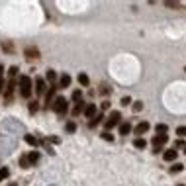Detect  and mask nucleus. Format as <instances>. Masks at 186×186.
I'll use <instances>...</instances> for the list:
<instances>
[{
    "mask_svg": "<svg viewBox=\"0 0 186 186\" xmlns=\"http://www.w3.org/2000/svg\"><path fill=\"white\" fill-rule=\"evenodd\" d=\"M32 90H33L32 77L22 74V77H20V94H22V98H29V96H32Z\"/></svg>",
    "mask_w": 186,
    "mask_h": 186,
    "instance_id": "f257e3e1",
    "label": "nucleus"
},
{
    "mask_svg": "<svg viewBox=\"0 0 186 186\" xmlns=\"http://www.w3.org/2000/svg\"><path fill=\"white\" fill-rule=\"evenodd\" d=\"M51 108H53L59 116H65L67 112H69V102H67L63 96H59V98L53 100V104H51Z\"/></svg>",
    "mask_w": 186,
    "mask_h": 186,
    "instance_id": "f03ea898",
    "label": "nucleus"
},
{
    "mask_svg": "<svg viewBox=\"0 0 186 186\" xmlns=\"http://www.w3.org/2000/svg\"><path fill=\"white\" fill-rule=\"evenodd\" d=\"M167 141H168V135H167V133H157V135L153 137V141H151V143H153V153L159 155V153L163 151V145H165Z\"/></svg>",
    "mask_w": 186,
    "mask_h": 186,
    "instance_id": "7ed1b4c3",
    "label": "nucleus"
},
{
    "mask_svg": "<svg viewBox=\"0 0 186 186\" xmlns=\"http://www.w3.org/2000/svg\"><path fill=\"white\" fill-rule=\"evenodd\" d=\"M120 122H122V114H120L118 110H114V112L108 116V120L104 122V128H106V131H110V129H114Z\"/></svg>",
    "mask_w": 186,
    "mask_h": 186,
    "instance_id": "20e7f679",
    "label": "nucleus"
},
{
    "mask_svg": "<svg viewBox=\"0 0 186 186\" xmlns=\"http://www.w3.org/2000/svg\"><path fill=\"white\" fill-rule=\"evenodd\" d=\"M16 86H18V80H16V78H12L10 83L6 84V88H4V100H6V102L12 100V94H14V90H16Z\"/></svg>",
    "mask_w": 186,
    "mask_h": 186,
    "instance_id": "39448f33",
    "label": "nucleus"
},
{
    "mask_svg": "<svg viewBox=\"0 0 186 186\" xmlns=\"http://www.w3.org/2000/svg\"><path fill=\"white\" fill-rule=\"evenodd\" d=\"M57 90H59V86H57V84H53V86L49 88V92L45 94V108H47V110H49V106H51V104H53V100H55V94H57Z\"/></svg>",
    "mask_w": 186,
    "mask_h": 186,
    "instance_id": "423d86ee",
    "label": "nucleus"
},
{
    "mask_svg": "<svg viewBox=\"0 0 186 186\" xmlns=\"http://www.w3.org/2000/svg\"><path fill=\"white\" fill-rule=\"evenodd\" d=\"M176 157H178L176 149H167V151L163 153V159H165L167 163H176Z\"/></svg>",
    "mask_w": 186,
    "mask_h": 186,
    "instance_id": "0eeeda50",
    "label": "nucleus"
},
{
    "mask_svg": "<svg viewBox=\"0 0 186 186\" xmlns=\"http://www.w3.org/2000/svg\"><path fill=\"white\" fill-rule=\"evenodd\" d=\"M149 128H151L149 122H141V123H137L135 128H133V133H135V135H143L145 131H149Z\"/></svg>",
    "mask_w": 186,
    "mask_h": 186,
    "instance_id": "6e6552de",
    "label": "nucleus"
},
{
    "mask_svg": "<svg viewBox=\"0 0 186 186\" xmlns=\"http://www.w3.org/2000/svg\"><path fill=\"white\" fill-rule=\"evenodd\" d=\"M24 55H26V59H39V49L37 47H26V51H24Z\"/></svg>",
    "mask_w": 186,
    "mask_h": 186,
    "instance_id": "1a4fd4ad",
    "label": "nucleus"
},
{
    "mask_svg": "<svg viewBox=\"0 0 186 186\" xmlns=\"http://www.w3.org/2000/svg\"><path fill=\"white\" fill-rule=\"evenodd\" d=\"M83 114H84L86 118H90V120H92V118H94L96 114H98V110H96V104H86Z\"/></svg>",
    "mask_w": 186,
    "mask_h": 186,
    "instance_id": "9d476101",
    "label": "nucleus"
},
{
    "mask_svg": "<svg viewBox=\"0 0 186 186\" xmlns=\"http://www.w3.org/2000/svg\"><path fill=\"white\" fill-rule=\"evenodd\" d=\"M45 80L43 78H35V94H43L45 92Z\"/></svg>",
    "mask_w": 186,
    "mask_h": 186,
    "instance_id": "9b49d317",
    "label": "nucleus"
},
{
    "mask_svg": "<svg viewBox=\"0 0 186 186\" xmlns=\"http://www.w3.org/2000/svg\"><path fill=\"white\" fill-rule=\"evenodd\" d=\"M131 131H133V128H131V123H129V122L120 123V135H128V133H131Z\"/></svg>",
    "mask_w": 186,
    "mask_h": 186,
    "instance_id": "f8f14e48",
    "label": "nucleus"
},
{
    "mask_svg": "<svg viewBox=\"0 0 186 186\" xmlns=\"http://www.w3.org/2000/svg\"><path fill=\"white\" fill-rule=\"evenodd\" d=\"M102 120H104V114H96L92 120L88 122V128H90V129H92V128H96L98 123H102Z\"/></svg>",
    "mask_w": 186,
    "mask_h": 186,
    "instance_id": "ddd939ff",
    "label": "nucleus"
},
{
    "mask_svg": "<svg viewBox=\"0 0 186 186\" xmlns=\"http://www.w3.org/2000/svg\"><path fill=\"white\" fill-rule=\"evenodd\" d=\"M78 84H83V86H88V84H90V78H88L86 73H78Z\"/></svg>",
    "mask_w": 186,
    "mask_h": 186,
    "instance_id": "4468645a",
    "label": "nucleus"
},
{
    "mask_svg": "<svg viewBox=\"0 0 186 186\" xmlns=\"http://www.w3.org/2000/svg\"><path fill=\"white\" fill-rule=\"evenodd\" d=\"M59 86H61V88H69V86H71V77H69V74H63V77H61Z\"/></svg>",
    "mask_w": 186,
    "mask_h": 186,
    "instance_id": "2eb2a0df",
    "label": "nucleus"
},
{
    "mask_svg": "<svg viewBox=\"0 0 186 186\" xmlns=\"http://www.w3.org/2000/svg\"><path fill=\"white\" fill-rule=\"evenodd\" d=\"M84 112V102L80 100V102H77V106L73 108V116H78V114H83Z\"/></svg>",
    "mask_w": 186,
    "mask_h": 186,
    "instance_id": "dca6fc26",
    "label": "nucleus"
},
{
    "mask_svg": "<svg viewBox=\"0 0 186 186\" xmlns=\"http://www.w3.org/2000/svg\"><path fill=\"white\" fill-rule=\"evenodd\" d=\"M133 147H135V149H145V147H147V141L141 139V137H137L135 141H133Z\"/></svg>",
    "mask_w": 186,
    "mask_h": 186,
    "instance_id": "f3484780",
    "label": "nucleus"
},
{
    "mask_svg": "<svg viewBox=\"0 0 186 186\" xmlns=\"http://www.w3.org/2000/svg\"><path fill=\"white\" fill-rule=\"evenodd\" d=\"M182 168H184L182 163H173V167H170V173H173V174H178Z\"/></svg>",
    "mask_w": 186,
    "mask_h": 186,
    "instance_id": "a211bd4d",
    "label": "nucleus"
},
{
    "mask_svg": "<svg viewBox=\"0 0 186 186\" xmlns=\"http://www.w3.org/2000/svg\"><path fill=\"white\" fill-rule=\"evenodd\" d=\"M28 159H29V165H33V163L39 161V153H37V151H32V153L28 155Z\"/></svg>",
    "mask_w": 186,
    "mask_h": 186,
    "instance_id": "6ab92c4d",
    "label": "nucleus"
},
{
    "mask_svg": "<svg viewBox=\"0 0 186 186\" xmlns=\"http://www.w3.org/2000/svg\"><path fill=\"white\" fill-rule=\"evenodd\" d=\"M26 143L28 145H39V139H37V137H33V135H26Z\"/></svg>",
    "mask_w": 186,
    "mask_h": 186,
    "instance_id": "aec40b11",
    "label": "nucleus"
},
{
    "mask_svg": "<svg viewBox=\"0 0 186 186\" xmlns=\"http://www.w3.org/2000/svg\"><path fill=\"white\" fill-rule=\"evenodd\" d=\"M65 129L69 131V133H74V131H77V123H74V122H67L65 123Z\"/></svg>",
    "mask_w": 186,
    "mask_h": 186,
    "instance_id": "412c9836",
    "label": "nucleus"
},
{
    "mask_svg": "<svg viewBox=\"0 0 186 186\" xmlns=\"http://www.w3.org/2000/svg\"><path fill=\"white\" fill-rule=\"evenodd\" d=\"M20 165L24 167V168H29V167H32V165H29V159H28V155H22V157H20Z\"/></svg>",
    "mask_w": 186,
    "mask_h": 186,
    "instance_id": "4be33fe9",
    "label": "nucleus"
},
{
    "mask_svg": "<svg viewBox=\"0 0 186 186\" xmlns=\"http://www.w3.org/2000/svg\"><path fill=\"white\" fill-rule=\"evenodd\" d=\"M133 104V112H135V114H137V112H141V110H143V102H141V100H137V102H131Z\"/></svg>",
    "mask_w": 186,
    "mask_h": 186,
    "instance_id": "5701e85b",
    "label": "nucleus"
},
{
    "mask_svg": "<svg viewBox=\"0 0 186 186\" xmlns=\"http://www.w3.org/2000/svg\"><path fill=\"white\" fill-rule=\"evenodd\" d=\"M176 135L178 137H186V125H178V128H176Z\"/></svg>",
    "mask_w": 186,
    "mask_h": 186,
    "instance_id": "b1692460",
    "label": "nucleus"
},
{
    "mask_svg": "<svg viewBox=\"0 0 186 186\" xmlns=\"http://www.w3.org/2000/svg\"><path fill=\"white\" fill-rule=\"evenodd\" d=\"M37 104H39V102H37V100H33V102H29V106H28V108H29V112H32V114H35V112H37V110H39V106H37Z\"/></svg>",
    "mask_w": 186,
    "mask_h": 186,
    "instance_id": "393cba45",
    "label": "nucleus"
},
{
    "mask_svg": "<svg viewBox=\"0 0 186 186\" xmlns=\"http://www.w3.org/2000/svg\"><path fill=\"white\" fill-rule=\"evenodd\" d=\"M110 90H112V88L106 84V83H104V84H100V94H104V96H108L110 94Z\"/></svg>",
    "mask_w": 186,
    "mask_h": 186,
    "instance_id": "a878e982",
    "label": "nucleus"
},
{
    "mask_svg": "<svg viewBox=\"0 0 186 186\" xmlns=\"http://www.w3.org/2000/svg\"><path fill=\"white\" fill-rule=\"evenodd\" d=\"M2 49L8 51V53H12V51H14V45H12L10 41H2Z\"/></svg>",
    "mask_w": 186,
    "mask_h": 186,
    "instance_id": "bb28decb",
    "label": "nucleus"
},
{
    "mask_svg": "<svg viewBox=\"0 0 186 186\" xmlns=\"http://www.w3.org/2000/svg\"><path fill=\"white\" fill-rule=\"evenodd\" d=\"M155 129H157V133H167L168 131L167 123H157V128H155Z\"/></svg>",
    "mask_w": 186,
    "mask_h": 186,
    "instance_id": "cd10ccee",
    "label": "nucleus"
},
{
    "mask_svg": "<svg viewBox=\"0 0 186 186\" xmlns=\"http://www.w3.org/2000/svg\"><path fill=\"white\" fill-rule=\"evenodd\" d=\"M73 100H74V102H80V100H83V90H74V92H73Z\"/></svg>",
    "mask_w": 186,
    "mask_h": 186,
    "instance_id": "c85d7f7f",
    "label": "nucleus"
},
{
    "mask_svg": "<svg viewBox=\"0 0 186 186\" xmlns=\"http://www.w3.org/2000/svg\"><path fill=\"white\" fill-rule=\"evenodd\" d=\"M18 73H20V69H18L16 65H14V67H10V71H8V74H10L12 78H16V77H18Z\"/></svg>",
    "mask_w": 186,
    "mask_h": 186,
    "instance_id": "c756f323",
    "label": "nucleus"
},
{
    "mask_svg": "<svg viewBox=\"0 0 186 186\" xmlns=\"http://www.w3.org/2000/svg\"><path fill=\"white\" fill-rule=\"evenodd\" d=\"M45 78L49 80V83H55V78H57V74H55V71H47V74H45Z\"/></svg>",
    "mask_w": 186,
    "mask_h": 186,
    "instance_id": "7c9ffc66",
    "label": "nucleus"
},
{
    "mask_svg": "<svg viewBox=\"0 0 186 186\" xmlns=\"http://www.w3.org/2000/svg\"><path fill=\"white\" fill-rule=\"evenodd\" d=\"M8 174H10V170L6 168V167H2V168H0V180H4V178H8Z\"/></svg>",
    "mask_w": 186,
    "mask_h": 186,
    "instance_id": "2f4dec72",
    "label": "nucleus"
},
{
    "mask_svg": "<svg viewBox=\"0 0 186 186\" xmlns=\"http://www.w3.org/2000/svg\"><path fill=\"white\" fill-rule=\"evenodd\" d=\"M102 137L106 139V141H112V143H114V135H112L110 131H104V133H102Z\"/></svg>",
    "mask_w": 186,
    "mask_h": 186,
    "instance_id": "473e14b6",
    "label": "nucleus"
},
{
    "mask_svg": "<svg viewBox=\"0 0 186 186\" xmlns=\"http://www.w3.org/2000/svg\"><path fill=\"white\" fill-rule=\"evenodd\" d=\"M129 104H131V98H129V96H123V98H122V106H129Z\"/></svg>",
    "mask_w": 186,
    "mask_h": 186,
    "instance_id": "72a5a7b5",
    "label": "nucleus"
},
{
    "mask_svg": "<svg viewBox=\"0 0 186 186\" xmlns=\"http://www.w3.org/2000/svg\"><path fill=\"white\" fill-rule=\"evenodd\" d=\"M100 108H102V110H108V108H110V102H108V100H104V102L100 104Z\"/></svg>",
    "mask_w": 186,
    "mask_h": 186,
    "instance_id": "f704fd0d",
    "label": "nucleus"
},
{
    "mask_svg": "<svg viewBox=\"0 0 186 186\" xmlns=\"http://www.w3.org/2000/svg\"><path fill=\"white\" fill-rule=\"evenodd\" d=\"M176 147H184V141H182V139H178L176 143H174V149H176Z\"/></svg>",
    "mask_w": 186,
    "mask_h": 186,
    "instance_id": "c9c22d12",
    "label": "nucleus"
},
{
    "mask_svg": "<svg viewBox=\"0 0 186 186\" xmlns=\"http://www.w3.org/2000/svg\"><path fill=\"white\" fill-rule=\"evenodd\" d=\"M4 88H6V84H4V80H0V94L4 92Z\"/></svg>",
    "mask_w": 186,
    "mask_h": 186,
    "instance_id": "e433bc0d",
    "label": "nucleus"
},
{
    "mask_svg": "<svg viewBox=\"0 0 186 186\" xmlns=\"http://www.w3.org/2000/svg\"><path fill=\"white\" fill-rule=\"evenodd\" d=\"M2 74H4V67L0 65V80H2Z\"/></svg>",
    "mask_w": 186,
    "mask_h": 186,
    "instance_id": "4c0bfd02",
    "label": "nucleus"
},
{
    "mask_svg": "<svg viewBox=\"0 0 186 186\" xmlns=\"http://www.w3.org/2000/svg\"><path fill=\"white\" fill-rule=\"evenodd\" d=\"M8 186H18V184H8Z\"/></svg>",
    "mask_w": 186,
    "mask_h": 186,
    "instance_id": "58836bf2",
    "label": "nucleus"
},
{
    "mask_svg": "<svg viewBox=\"0 0 186 186\" xmlns=\"http://www.w3.org/2000/svg\"><path fill=\"white\" fill-rule=\"evenodd\" d=\"M184 153H186V145H184Z\"/></svg>",
    "mask_w": 186,
    "mask_h": 186,
    "instance_id": "ea45409f",
    "label": "nucleus"
}]
</instances>
